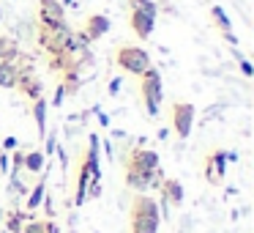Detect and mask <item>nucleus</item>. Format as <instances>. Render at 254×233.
I'll use <instances>...</instances> for the list:
<instances>
[{
  "instance_id": "1",
  "label": "nucleus",
  "mask_w": 254,
  "mask_h": 233,
  "mask_svg": "<svg viewBox=\"0 0 254 233\" xmlns=\"http://www.w3.org/2000/svg\"><path fill=\"white\" fill-rule=\"evenodd\" d=\"M93 181H101V165H99V134L88 137V151L77 165L74 178V206H82L88 200V187Z\"/></svg>"
},
{
  "instance_id": "2",
  "label": "nucleus",
  "mask_w": 254,
  "mask_h": 233,
  "mask_svg": "<svg viewBox=\"0 0 254 233\" xmlns=\"http://www.w3.org/2000/svg\"><path fill=\"white\" fill-rule=\"evenodd\" d=\"M159 222H161L159 203L150 195L137 192L131 200V209H128V228H131V233H156Z\"/></svg>"
},
{
  "instance_id": "3",
  "label": "nucleus",
  "mask_w": 254,
  "mask_h": 233,
  "mask_svg": "<svg viewBox=\"0 0 254 233\" xmlns=\"http://www.w3.org/2000/svg\"><path fill=\"white\" fill-rule=\"evenodd\" d=\"M156 11H159V6L153 0H128V25H131L137 39H150L156 28Z\"/></svg>"
},
{
  "instance_id": "4",
  "label": "nucleus",
  "mask_w": 254,
  "mask_h": 233,
  "mask_svg": "<svg viewBox=\"0 0 254 233\" xmlns=\"http://www.w3.org/2000/svg\"><path fill=\"white\" fill-rule=\"evenodd\" d=\"M115 66L121 69V72L131 74V77H142V74L153 66V61H150L148 50H142V47H137V44H121L115 50Z\"/></svg>"
},
{
  "instance_id": "5",
  "label": "nucleus",
  "mask_w": 254,
  "mask_h": 233,
  "mask_svg": "<svg viewBox=\"0 0 254 233\" xmlns=\"http://www.w3.org/2000/svg\"><path fill=\"white\" fill-rule=\"evenodd\" d=\"M139 96H142V107H145V113H148V118H159L164 91H161V72L156 66H150L148 72L139 77Z\"/></svg>"
},
{
  "instance_id": "6",
  "label": "nucleus",
  "mask_w": 254,
  "mask_h": 233,
  "mask_svg": "<svg viewBox=\"0 0 254 233\" xmlns=\"http://www.w3.org/2000/svg\"><path fill=\"white\" fill-rule=\"evenodd\" d=\"M71 33H74V28L68 22H61V25H39L36 41H39V47L52 58V55H58V52L66 50V44L71 41Z\"/></svg>"
},
{
  "instance_id": "7",
  "label": "nucleus",
  "mask_w": 254,
  "mask_h": 233,
  "mask_svg": "<svg viewBox=\"0 0 254 233\" xmlns=\"http://www.w3.org/2000/svg\"><path fill=\"white\" fill-rule=\"evenodd\" d=\"M194 105L191 102H172L170 105V121H172V132L181 140H189L194 129Z\"/></svg>"
},
{
  "instance_id": "8",
  "label": "nucleus",
  "mask_w": 254,
  "mask_h": 233,
  "mask_svg": "<svg viewBox=\"0 0 254 233\" xmlns=\"http://www.w3.org/2000/svg\"><path fill=\"white\" fill-rule=\"evenodd\" d=\"M161 170L156 173H145V170H137V167L131 165H123V184H126L128 189H134V192H148V189H159L161 184Z\"/></svg>"
},
{
  "instance_id": "9",
  "label": "nucleus",
  "mask_w": 254,
  "mask_h": 233,
  "mask_svg": "<svg viewBox=\"0 0 254 233\" xmlns=\"http://www.w3.org/2000/svg\"><path fill=\"white\" fill-rule=\"evenodd\" d=\"M227 151L224 148H216L210 151L208 156H205V181L210 184V187H219L221 181H224V173H227Z\"/></svg>"
},
{
  "instance_id": "10",
  "label": "nucleus",
  "mask_w": 254,
  "mask_h": 233,
  "mask_svg": "<svg viewBox=\"0 0 254 233\" xmlns=\"http://www.w3.org/2000/svg\"><path fill=\"white\" fill-rule=\"evenodd\" d=\"M123 165H131V167L145 170V173L161 170V167H159V154H156V151H150V148H145V145H134V148L123 156Z\"/></svg>"
},
{
  "instance_id": "11",
  "label": "nucleus",
  "mask_w": 254,
  "mask_h": 233,
  "mask_svg": "<svg viewBox=\"0 0 254 233\" xmlns=\"http://www.w3.org/2000/svg\"><path fill=\"white\" fill-rule=\"evenodd\" d=\"M159 192H161V209L159 214H170V206H181L183 203V184L178 178H161L159 184Z\"/></svg>"
},
{
  "instance_id": "12",
  "label": "nucleus",
  "mask_w": 254,
  "mask_h": 233,
  "mask_svg": "<svg viewBox=\"0 0 254 233\" xmlns=\"http://www.w3.org/2000/svg\"><path fill=\"white\" fill-rule=\"evenodd\" d=\"M17 91H19V94H25L30 102H36L39 96H44V94H41V80L36 77V72H33V66H30V63H25V66H19Z\"/></svg>"
},
{
  "instance_id": "13",
  "label": "nucleus",
  "mask_w": 254,
  "mask_h": 233,
  "mask_svg": "<svg viewBox=\"0 0 254 233\" xmlns=\"http://www.w3.org/2000/svg\"><path fill=\"white\" fill-rule=\"evenodd\" d=\"M66 22V8L61 0H39V25H61Z\"/></svg>"
},
{
  "instance_id": "14",
  "label": "nucleus",
  "mask_w": 254,
  "mask_h": 233,
  "mask_svg": "<svg viewBox=\"0 0 254 233\" xmlns=\"http://www.w3.org/2000/svg\"><path fill=\"white\" fill-rule=\"evenodd\" d=\"M110 25L112 22H110V17H107V14H90V17L82 22V28H79V30H82V33L90 39V44H93V41H99L101 36L110 30Z\"/></svg>"
},
{
  "instance_id": "15",
  "label": "nucleus",
  "mask_w": 254,
  "mask_h": 233,
  "mask_svg": "<svg viewBox=\"0 0 254 233\" xmlns=\"http://www.w3.org/2000/svg\"><path fill=\"white\" fill-rule=\"evenodd\" d=\"M19 61H0V88H17Z\"/></svg>"
},
{
  "instance_id": "16",
  "label": "nucleus",
  "mask_w": 254,
  "mask_h": 233,
  "mask_svg": "<svg viewBox=\"0 0 254 233\" xmlns=\"http://www.w3.org/2000/svg\"><path fill=\"white\" fill-rule=\"evenodd\" d=\"M44 195H47V176L41 173V178L36 181V187L28 192V200H25V211H30V214H33V211L41 206V200H44Z\"/></svg>"
},
{
  "instance_id": "17",
  "label": "nucleus",
  "mask_w": 254,
  "mask_h": 233,
  "mask_svg": "<svg viewBox=\"0 0 254 233\" xmlns=\"http://www.w3.org/2000/svg\"><path fill=\"white\" fill-rule=\"evenodd\" d=\"M44 167H47V156L41 154V151H25V159H22V170H28V173H44Z\"/></svg>"
},
{
  "instance_id": "18",
  "label": "nucleus",
  "mask_w": 254,
  "mask_h": 233,
  "mask_svg": "<svg viewBox=\"0 0 254 233\" xmlns=\"http://www.w3.org/2000/svg\"><path fill=\"white\" fill-rule=\"evenodd\" d=\"M47 110H50V102L44 96L33 102V118H36V126H39V137H47Z\"/></svg>"
},
{
  "instance_id": "19",
  "label": "nucleus",
  "mask_w": 254,
  "mask_h": 233,
  "mask_svg": "<svg viewBox=\"0 0 254 233\" xmlns=\"http://www.w3.org/2000/svg\"><path fill=\"white\" fill-rule=\"evenodd\" d=\"M28 220H33L30 211H8V214H6V231L8 233H19Z\"/></svg>"
},
{
  "instance_id": "20",
  "label": "nucleus",
  "mask_w": 254,
  "mask_h": 233,
  "mask_svg": "<svg viewBox=\"0 0 254 233\" xmlns=\"http://www.w3.org/2000/svg\"><path fill=\"white\" fill-rule=\"evenodd\" d=\"M19 47L14 39H8V36H0V61H19Z\"/></svg>"
},
{
  "instance_id": "21",
  "label": "nucleus",
  "mask_w": 254,
  "mask_h": 233,
  "mask_svg": "<svg viewBox=\"0 0 254 233\" xmlns=\"http://www.w3.org/2000/svg\"><path fill=\"white\" fill-rule=\"evenodd\" d=\"M210 17H213V22H216V28H219V33L224 36V33H232V22H230V17H227V11L221 6H210Z\"/></svg>"
},
{
  "instance_id": "22",
  "label": "nucleus",
  "mask_w": 254,
  "mask_h": 233,
  "mask_svg": "<svg viewBox=\"0 0 254 233\" xmlns=\"http://www.w3.org/2000/svg\"><path fill=\"white\" fill-rule=\"evenodd\" d=\"M47 225H50V220H36L33 217V220L25 222L19 233H47Z\"/></svg>"
},
{
  "instance_id": "23",
  "label": "nucleus",
  "mask_w": 254,
  "mask_h": 233,
  "mask_svg": "<svg viewBox=\"0 0 254 233\" xmlns=\"http://www.w3.org/2000/svg\"><path fill=\"white\" fill-rule=\"evenodd\" d=\"M232 55L238 58V63H241V74H243V77H252V74H254V66H252V61H249V58H243L238 50H232Z\"/></svg>"
},
{
  "instance_id": "24",
  "label": "nucleus",
  "mask_w": 254,
  "mask_h": 233,
  "mask_svg": "<svg viewBox=\"0 0 254 233\" xmlns=\"http://www.w3.org/2000/svg\"><path fill=\"white\" fill-rule=\"evenodd\" d=\"M55 137H58V134H47V137H44V140H47V145H44V151H41V154H44L47 159H50V156L55 154V145H58V140H55Z\"/></svg>"
},
{
  "instance_id": "25",
  "label": "nucleus",
  "mask_w": 254,
  "mask_h": 233,
  "mask_svg": "<svg viewBox=\"0 0 254 233\" xmlns=\"http://www.w3.org/2000/svg\"><path fill=\"white\" fill-rule=\"evenodd\" d=\"M63 99H66V91H63V88H61V83H58L55 96H52V102H50V105H52V107H61V105H63Z\"/></svg>"
},
{
  "instance_id": "26",
  "label": "nucleus",
  "mask_w": 254,
  "mask_h": 233,
  "mask_svg": "<svg viewBox=\"0 0 254 233\" xmlns=\"http://www.w3.org/2000/svg\"><path fill=\"white\" fill-rule=\"evenodd\" d=\"M22 159H25V151H14V176H17L19 170H22Z\"/></svg>"
},
{
  "instance_id": "27",
  "label": "nucleus",
  "mask_w": 254,
  "mask_h": 233,
  "mask_svg": "<svg viewBox=\"0 0 254 233\" xmlns=\"http://www.w3.org/2000/svg\"><path fill=\"white\" fill-rule=\"evenodd\" d=\"M121 85H123V77H112V80H110V88H107V91H110V96H118Z\"/></svg>"
},
{
  "instance_id": "28",
  "label": "nucleus",
  "mask_w": 254,
  "mask_h": 233,
  "mask_svg": "<svg viewBox=\"0 0 254 233\" xmlns=\"http://www.w3.org/2000/svg\"><path fill=\"white\" fill-rule=\"evenodd\" d=\"M17 151V137H6V140H3V151Z\"/></svg>"
},
{
  "instance_id": "29",
  "label": "nucleus",
  "mask_w": 254,
  "mask_h": 233,
  "mask_svg": "<svg viewBox=\"0 0 254 233\" xmlns=\"http://www.w3.org/2000/svg\"><path fill=\"white\" fill-rule=\"evenodd\" d=\"M0 170H3V173H8V154H6V151L0 154Z\"/></svg>"
},
{
  "instance_id": "30",
  "label": "nucleus",
  "mask_w": 254,
  "mask_h": 233,
  "mask_svg": "<svg viewBox=\"0 0 254 233\" xmlns=\"http://www.w3.org/2000/svg\"><path fill=\"white\" fill-rule=\"evenodd\" d=\"M61 3H63V8H66V6H71L74 0H61Z\"/></svg>"
},
{
  "instance_id": "31",
  "label": "nucleus",
  "mask_w": 254,
  "mask_h": 233,
  "mask_svg": "<svg viewBox=\"0 0 254 233\" xmlns=\"http://www.w3.org/2000/svg\"><path fill=\"white\" fill-rule=\"evenodd\" d=\"M0 19H3V11H0Z\"/></svg>"
}]
</instances>
